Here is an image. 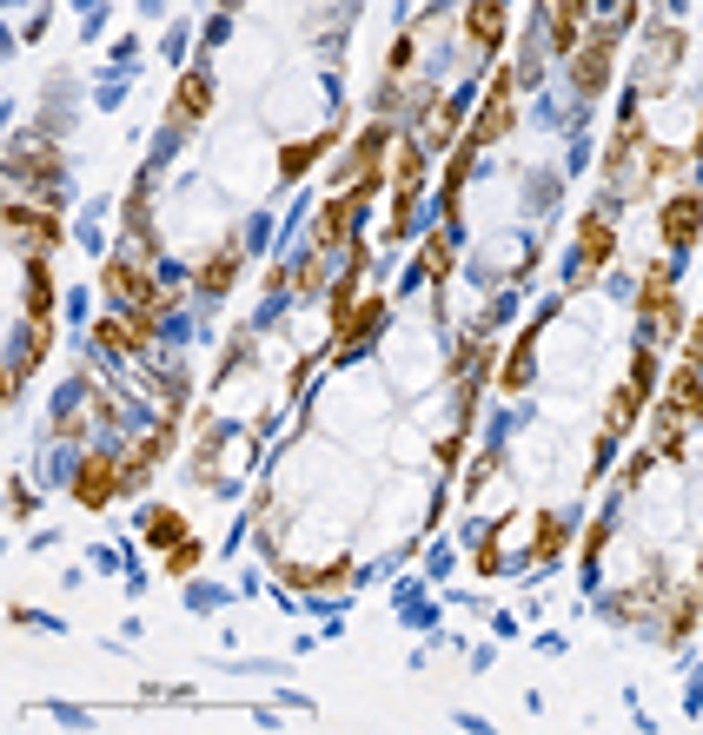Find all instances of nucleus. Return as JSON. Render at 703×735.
I'll list each match as a JSON object with an SVG mask.
<instances>
[{"mask_svg":"<svg viewBox=\"0 0 703 735\" xmlns=\"http://www.w3.org/2000/svg\"><path fill=\"white\" fill-rule=\"evenodd\" d=\"M498 27H505V13H498V7H478V13H472V33H478V40H498Z\"/></svg>","mask_w":703,"mask_h":735,"instance_id":"f257e3e1","label":"nucleus"},{"mask_svg":"<svg viewBox=\"0 0 703 735\" xmlns=\"http://www.w3.org/2000/svg\"><path fill=\"white\" fill-rule=\"evenodd\" d=\"M690 232H697V206H671V238L683 246V238H690Z\"/></svg>","mask_w":703,"mask_h":735,"instance_id":"f03ea898","label":"nucleus"},{"mask_svg":"<svg viewBox=\"0 0 703 735\" xmlns=\"http://www.w3.org/2000/svg\"><path fill=\"white\" fill-rule=\"evenodd\" d=\"M179 107H187V119L206 107V80H187V87H179Z\"/></svg>","mask_w":703,"mask_h":735,"instance_id":"7ed1b4c3","label":"nucleus"}]
</instances>
